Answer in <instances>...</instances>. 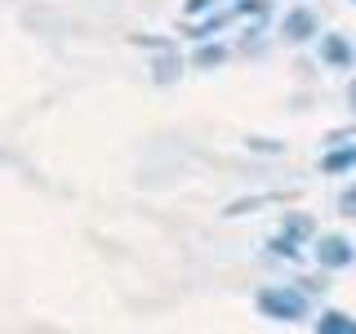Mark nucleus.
<instances>
[{
  "mask_svg": "<svg viewBox=\"0 0 356 334\" xmlns=\"http://www.w3.org/2000/svg\"><path fill=\"white\" fill-rule=\"evenodd\" d=\"M312 254H316V263L325 267V272H343V267H356V245L348 237H339V232H330V237H321L312 245Z\"/></svg>",
  "mask_w": 356,
  "mask_h": 334,
  "instance_id": "nucleus-2",
  "label": "nucleus"
},
{
  "mask_svg": "<svg viewBox=\"0 0 356 334\" xmlns=\"http://www.w3.org/2000/svg\"><path fill=\"white\" fill-rule=\"evenodd\" d=\"M174 76H178V58H174V54H165V58L156 63V81H174Z\"/></svg>",
  "mask_w": 356,
  "mask_h": 334,
  "instance_id": "nucleus-9",
  "label": "nucleus"
},
{
  "mask_svg": "<svg viewBox=\"0 0 356 334\" xmlns=\"http://www.w3.org/2000/svg\"><path fill=\"white\" fill-rule=\"evenodd\" d=\"M222 58H227V49H222V45H205V49H196V67H214Z\"/></svg>",
  "mask_w": 356,
  "mask_h": 334,
  "instance_id": "nucleus-7",
  "label": "nucleus"
},
{
  "mask_svg": "<svg viewBox=\"0 0 356 334\" xmlns=\"http://www.w3.org/2000/svg\"><path fill=\"white\" fill-rule=\"evenodd\" d=\"M196 9H209V0H187V14H196Z\"/></svg>",
  "mask_w": 356,
  "mask_h": 334,
  "instance_id": "nucleus-10",
  "label": "nucleus"
},
{
  "mask_svg": "<svg viewBox=\"0 0 356 334\" xmlns=\"http://www.w3.org/2000/svg\"><path fill=\"white\" fill-rule=\"evenodd\" d=\"M321 63L325 67H339V72H348L356 63V49L348 36H339V31H330V36H321Z\"/></svg>",
  "mask_w": 356,
  "mask_h": 334,
  "instance_id": "nucleus-3",
  "label": "nucleus"
},
{
  "mask_svg": "<svg viewBox=\"0 0 356 334\" xmlns=\"http://www.w3.org/2000/svg\"><path fill=\"white\" fill-rule=\"evenodd\" d=\"M352 5H356V0H352Z\"/></svg>",
  "mask_w": 356,
  "mask_h": 334,
  "instance_id": "nucleus-12",
  "label": "nucleus"
},
{
  "mask_svg": "<svg viewBox=\"0 0 356 334\" xmlns=\"http://www.w3.org/2000/svg\"><path fill=\"white\" fill-rule=\"evenodd\" d=\"M348 107H352V111H356V81H352V85H348Z\"/></svg>",
  "mask_w": 356,
  "mask_h": 334,
  "instance_id": "nucleus-11",
  "label": "nucleus"
},
{
  "mask_svg": "<svg viewBox=\"0 0 356 334\" xmlns=\"http://www.w3.org/2000/svg\"><path fill=\"white\" fill-rule=\"evenodd\" d=\"M316 14H312V9H294V14H289L285 22H281V36L289 40V45H307L312 36H316Z\"/></svg>",
  "mask_w": 356,
  "mask_h": 334,
  "instance_id": "nucleus-4",
  "label": "nucleus"
},
{
  "mask_svg": "<svg viewBox=\"0 0 356 334\" xmlns=\"http://www.w3.org/2000/svg\"><path fill=\"white\" fill-rule=\"evenodd\" d=\"M316 330L321 334H356V317H348V312H321Z\"/></svg>",
  "mask_w": 356,
  "mask_h": 334,
  "instance_id": "nucleus-5",
  "label": "nucleus"
},
{
  "mask_svg": "<svg viewBox=\"0 0 356 334\" xmlns=\"http://www.w3.org/2000/svg\"><path fill=\"white\" fill-rule=\"evenodd\" d=\"M254 308H259V317L281 321V326H298V321L312 317L307 294H303V289H289V285H267V289H259Z\"/></svg>",
  "mask_w": 356,
  "mask_h": 334,
  "instance_id": "nucleus-1",
  "label": "nucleus"
},
{
  "mask_svg": "<svg viewBox=\"0 0 356 334\" xmlns=\"http://www.w3.org/2000/svg\"><path fill=\"white\" fill-rule=\"evenodd\" d=\"M339 214H348V218H356V183H348L339 192Z\"/></svg>",
  "mask_w": 356,
  "mask_h": 334,
  "instance_id": "nucleus-8",
  "label": "nucleus"
},
{
  "mask_svg": "<svg viewBox=\"0 0 356 334\" xmlns=\"http://www.w3.org/2000/svg\"><path fill=\"white\" fill-rule=\"evenodd\" d=\"M352 165H356V143H352V148L330 152L325 161H321V170H325V174H343V170H352Z\"/></svg>",
  "mask_w": 356,
  "mask_h": 334,
  "instance_id": "nucleus-6",
  "label": "nucleus"
}]
</instances>
